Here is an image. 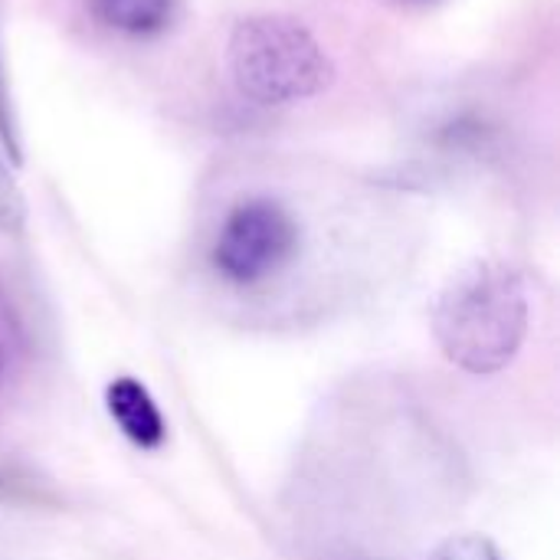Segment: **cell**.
Wrapping results in <instances>:
<instances>
[{"label": "cell", "instance_id": "obj_3", "mask_svg": "<svg viewBox=\"0 0 560 560\" xmlns=\"http://www.w3.org/2000/svg\"><path fill=\"white\" fill-rule=\"evenodd\" d=\"M299 253L295 217L269 197L236 203L217 230L210 262L233 285H259L282 272Z\"/></svg>", "mask_w": 560, "mask_h": 560}, {"label": "cell", "instance_id": "obj_6", "mask_svg": "<svg viewBox=\"0 0 560 560\" xmlns=\"http://www.w3.org/2000/svg\"><path fill=\"white\" fill-rule=\"evenodd\" d=\"M26 226V197L20 184L10 174V164L0 158V230L3 233H23Z\"/></svg>", "mask_w": 560, "mask_h": 560}, {"label": "cell", "instance_id": "obj_7", "mask_svg": "<svg viewBox=\"0 0 560 560\" xmlns=\"http://www.w3.org/2000/svg\"><path fill=\"white\" fill-rule=\"evenodd\" d=\"M430 560H505L502 551L486 535H453L443 541Z\"/></svg>", "mask_w": 560, "mask_h": 560}, {"label": "cell", "instance_id": "obj_1", "mask_svg": "<svg viewBox=\"0 0 560 560\" xmlns=\"http://www.w3.org/2000/svg\"><path fill=\"white\" fill-rule=\"evenodd\" d=\"M532 325V299L518 269L482 259L450 279L433 308V331L443 354L469 374L505 371Z\"/></svg>", "mask_w": 560, "mask_h": 560}, {"label": "cell", "instance_id": "obj_5", "mask_svg": "<svg viewBox=\"0 0 560 560\" xmlns=\"http://www.w3.org/2000/svg\"><path fill=\"white\" fill-rule=\"evenodd\" d=\"M95 20L125 36H158L177 16V0H89Z\"/></svg>", "mask_w": 560, "mask_h": 560}, {"label": "cell", "instance_id": "obj_9", "mask_svg": "<svg viewBox=\"0 0 560 560\" xmlns=\"http://www.w3.org/2000/svg\"><path fill=\"white\" fill-rule=\"evenodd\" d=\"M410 3H430V0H410Z\"/></svg>", "mask_w": 560, "mask_h": 560}, {"label": "cell", "instance_id": "obj_4", "mask_svg": "<svg viewBox=\"0 0 560 560\" xmlns=\"http://www.w3.org/2000/svg\"><path fill=\"white\" fill-rule=\"evenodd\" d=\"M105 410H108L112 423L118 427V433L135 450L154 453V450L164 446V440H167L164 413H161L158 400L151 397V390L141 381H135L128 374L115 377L105 387Z\"/></svg>", "mask_w": 560, "mask_h": 560}, {"label": "cell", "instance_id": "obj_8", "mask_svg": "<svg viewBox=\"0 0 560 560\" xmlns=\"http://www.w3.org/2000/svg\"><path fill=\"white\" fill-rule=\"evenodd\" d=\"M0 148L3 154L20 164V125H16V112H13V95H10V82H7V69L0 59Z\"/></svg>", "mask_w": 560, "mask_h": 560}, {"label": "cell", "instance_id": "obj_2", "mask_svg": "<svg viewBox=\"0 0 560 560\" xmlns=\"http://www.w3.org/2000/svg\"><path fill=\"white\" fill-rule=\"evenodd\" d=\"M226 69L236 92L266 108L308 102L335 82L328 49L289 13L236 20L226 39Z\"/></svg>", "mask_w": 560, "mask_h": 560}]
</instances>
